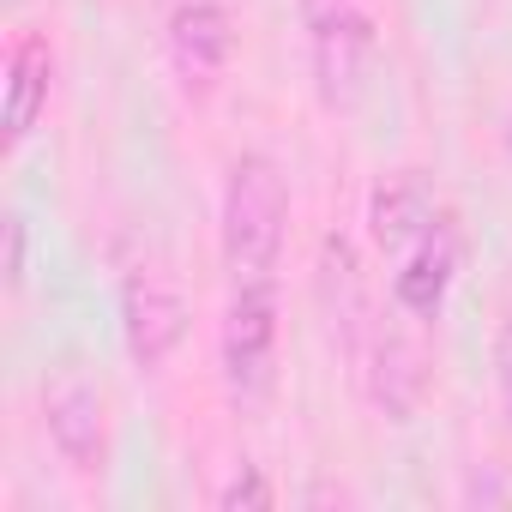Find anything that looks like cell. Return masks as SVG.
<instances>
[{"label":"cell","instance_id":"obj_1","mask_svg":"<svg viewBox=\"0 0 512 512\" xmlns=\"http://www.w3.org/2000/svg\"><path fill=\"white\" fill-rule=\"evenodd\" d=\"M290 235V181L266 151H241L223 181V211H217V241L229 284L241 278H272L284 260Z\"/></svg>","mask_w":512,"mask_h":512},{"label":"cell","instance_id":"obj_2","mask_svg":"<svg viewBox=\"0 0 512 512\" xmlns=\"http://www.w3.org/2000/svg\"><path fill=\"white\" fill-rule=\"evenodd\" d=\"M314 97L332 115H356L380 73V25L368 0H302Z\"/></svg>","mask_w":512,"mask_h":512},{"label":"cell","instance_id":"obj_3","mask_svg":"<svg viewBox=\"0 0 512 512\" xmlns=\"http://www.w3.org/2000/svg\"><path fill=\"white\" fill-rule=\"evenodd\" d=\"M278 278H241L229 284L223 326H217V356H223V386L241 410H260L278 386Z\"/></svg>","mask_w":512,"mask_h":512},{"label":"cell","instance_id":"obj_4","mask_svg":"<svg viewBox=\"0 0 512 512\" xmlns=\"http://www.w3.org/2000/svg\"><path fill=\"white\" fill-rule=\"evenodd\" d=\"M434 356H428V338H422V320L404 314L392 302V320H374L362 356H356V374L368 386V398L392 416V422H416V410L428 404V374Z\"/></svg>","mask_w":512,"mask_h":512},{"label":"cell","instance_id":"obj_5","mask_svg":"<svg viewBox=\"0 0 512 512\" xmlns=\"http://www.w3.org/2000/svg\"><path fill=\"white\" fill-rule=\"evenodd\" d=\"M187 320H193V314H187V296H181V284H175L169 266L139 260V266L121 278V338H127L133 368L157 374V368L181 350Z\"/></svg>","mask_w":512,"mask_h":512},{"label":"cell","instance_id":"obj_6","mask_svg":"<svg viewBox=\"0 0 512 512\" xmlns=\"http://www.w3.org/2000/svg\"><path fill=\"white\" fill-rule=\"evenodd\" d=\"M235 25H241L235 0H169L163 49H169V67L187 97L217 91V79L229 73V55H235Z\"/></svg>","mask_w":512,"mask_h":512},{"label":"cell","instance_id":"obj_7","mask_svg":"<svg viewBox=\"0 0 512 512\" xmlns=\"http://www.w3.org/2000/svg\"><path fill=\"white\" fill-rule=\"evenodd\" d=\"M43 428H49V446L61 452L67 470L79 476H103L109 470V440H115V422H109V392L85 374H61L49 392H43Z\"/></svg>","mask_w":512,"mask_h":512},{"label":"cell","instance_id":"obj_8","mask_svg":"<svg viewBox=\"0 0 512 512\" xmlns=\"http://www.w3.org/2000/svg\"><path fill=\"white\" fill-rule=\"evenodd\" d=\"M458 266H464V229L446 211L422 241H410L392 260V302L404 314H416L422 326H434L440 308H446V296H452V284H458Z\"/></svg>","mask_w":512,"mask_h":512},{"label":"cell","instance_id":"obj_9","mask_svg":"<svg viewBox=\"0 0 512 512\" xmlns=\"http://www.w3.org/2000/svg\"><path fill=\"white\" fill-rule=\"evenodd\" d=\"M446 211H452V205H446L416 169H398V175H386V181L368 193V235H374V247L386 253V260H398V253H404L410 241H422Z\"/></svg>","mask_w":512,"mask_h":512},{"label":"cell","instance_id":"obj_10","mask_svg":"<svg viewBox=\"0 0 512 512\" xmlns=\"http://www.w3.org/2000/svg\"><path fill=\"white\" fill-rule=\"evenodd\" d=\"M320 296H326V314H332V332H338L344 356L356 362L368 332H374V302H368V284H362V260L344 235H326V247H320Z\"/></svg>","mask_w":512,"mask_h":512},{"label":"cell","instance_id":"obj_11","mask_svg":"<svg viewBox=\"0 0 512 512\" xmlns=\"http://www.w3.org/2000/svg\"><path fill=\"white\" fill-rule=\"evenodd\" d=\"M49 85H55V49L43 31H25L7 55V139L25 145L49 109Z\"/></svg>","mask_w":512,"mask_h":512},{"label":"cell","instance_id":"obj_12","mask_svg":"<svg viewBox=\"0 0 512 512\" xmlns=\"http://www.w3.org/2000/svg\"><path fill=\"white\" fill-rule=\"evenodd\" d=\"M272 500H278V488L260 476V464H241V470L223 482V494H217V506H229V512H235V506H272Z\"/></svg>","mask_w":512,"mask_h":512},{"label":"cell","instance_id":"obj_13","mask_svg":"<svg viewBox=\"0 0 512 512\" xmlns=\"http://www.w3.org/2000/svg\"><path fill=\"white\" fill-rule=\"evenodd\" d=\"M494 386H500V404L512 416V320L494 332Z\"/></svg>","mask_w":512,"mask_h":512},{"label":"cell","instance_id":"obj_14","mask_svg":"<svg viewBox=\"0 0 512 512\" xmlns=\"http://www.w3.org/2000/svg\"><path fill=\"white\" fill-rule=\"evenodd\" d=\"M25 278V217H7V284Z\"/></svg>","mask_w":512,"mask_h":512},{"label":"cell","instance_id":"obj_15","mask_svg":"<svg viewBox=\"0 0 512 512\" xmlns=\"http://www.w3.org/2000/svg\"><path fill=\"white\" fill-rule=\"evenodd\" d=\"M506 145H512V109H506Z\"/></svg>","mask_w":512,"mask_h":512}]
</instances>
